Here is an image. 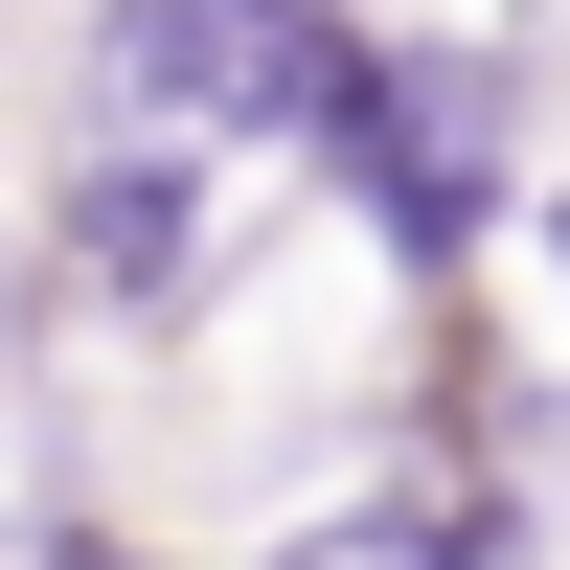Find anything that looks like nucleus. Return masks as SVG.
I'll list each match as a JSON object with an SVG mask.
<instances>
[{
	"instance_id": "1",
	"label": "nucleus",
	"mask_w": 570,
	"mask_h": 570,
	"mask_svg": "<svg viewBox=\"0 0 570 570\" xmlns=\"http://www.w3.org/2000/svg\"><path fill=\"white\" fill-rule=\"evenodd\" d=\"M548 69L502 23H456V0H365V46L320 69V115H297V228L365 274L389 320H434V297H502V228H525V183H548Z\"/></svg>"
},
{
	"instance_id": "2",
	"label": "nucleus",
	"mask_w": 570,
	"mask_h": 570,
	"mask_svg": "<svg viewBox=\"0 0 570 570\" xmlns=\"http://www.w3.org/2000/svg\"><path fill=\"white\" fill-rule=\"evenodd\" d=\"M297 252V206H252V160L206 137L69 115L23 183H0V365H183L206 320H252V274Z\"/></svg>"
},
{
	"instance_id": "3",
	"label": "nucleus",
	"mask_w": 570,
	"mask_h": 570,
	"mask_svg": "<svg viewBox=\"0 0 570 570\" xmlns=\"http://www.w3.org/2000/svg\"><path fill=\"white\" fill-rule=\"evenodd\" d=\"M343 46H365V0H69V115L206 137V160H252V183H274Z\"/></svg>"
},
{
	"instance_id": "4",
	"label": "nucleus",
	"mask_w": 570,
	"mask_h": 570,
	"mask_svg": "<svg viewBox=\"0 0 570 570\" xmlns=\"http://www.w3.org/2000/svg\"><path fill=\"white\" fill-rule=\"evenodd\" d=\"M502 297H525V343H570V137H548V183H525V228H502Z\"/></svg>"
},
{
	"instance_id": "5",
	"label": "nucleus",
	"mask_w": 570,
	"mask_h": 570,
	"mask_svg": "<svg viewBox=\"0 0 570 570\" xmlns=\"http://www.w3.org/2000/svg\"><path fill=\"white\" fill-rule=\"evenodd\" d=\"M525 480L570 502V343H525Z\"/></svg>"
}]
</instances>
